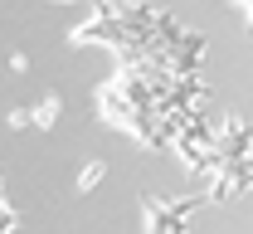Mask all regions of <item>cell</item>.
<instances>
[{
  "label": "cell",
  "instance_id": "cell-1",
  "mask_svg": "<svg viewBox=\"0 0 253 234\" xmlns=\"http://www.w3.org/2000/svg\"><path fill=\"white\" fill-rule=\"evenodd\" d=\"M195 205L200 195H146L141 200V220H146V234H190V220H195Z\"/></svg>",
  "mask_w": 253,
  "mask_h": 234
},
{
  "label": "cell",
  "instance_id": "cell-2",
  "mask_svg": "<svg viewBox=\"0 0 253 234\" xmlns=\"http://www.w3.org/2000/svg\"><path fill=\"white\" fill-rule=\"evenodd\" d=\"M63 112V98L59 93H44V102H30L25 107V127H54Z\"/></svg>",
  "mask_w": 253,
  "mask_h": 234
},
{
  "label": "cell",
  "instance_id": "cell-3",
  "mask_svg": "<svg viewBox=\"0 0 253 234\" xmlns=\"http://www.w3.org/2000/svg\"><path fill=\"white\" fill-rule=\"evenodd\" d=\"M102 181H107V161H88V166L78 171V195H93Z\"/></svg>",
  "mask_w": 253,
  "mask_h": 234
},
{
  "label": "cell",
  "instance_id": "cell-4",
  "mask_svg": "<svg viewBox=\"0 0 253 234\" xmlns=\"http://www.w3.org/2000/svg\"><path fill=\"white\" fill-rule=\"evenodd\" d=\"M54 5H73V0H54Z\"/></svg>",
  "mask_w": 253,
  "mask_h": 234
},
{
  "label": "cell",
  "instance_id": "cell-5",
  "mask_svg": "<svg viewBox=\"0 0 253 234\" xmlns=\"http://www.w3.org/2000/svg\"><path fill=\"white\" fill-rule=\"evenodd\" d=\"M0 122H5V112H0Z\"/></svg>",
  "mask_w": 253,
  "mask_h": 234
}]
</instances>
